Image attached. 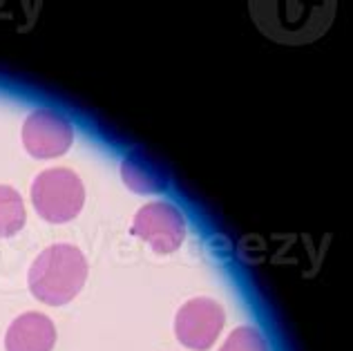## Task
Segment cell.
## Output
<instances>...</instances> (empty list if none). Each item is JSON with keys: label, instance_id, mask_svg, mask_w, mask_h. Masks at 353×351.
<instances>
[{"label": "cell", "instance_id": "cell-2", "mask_svg": "<svg viewBox=\"0 0 353 351\" xmlns=\"http://www.w3.org/2000/svg\"><path fill=\"white\" fill-rule=\"evenodd\" d=\"M32 204L45 221L65 224L77 217L85 204V188L77 172L68 168H50L34 179Z\"/></svg>", "mask_w": 353, "mask_h": 351}, {"label": "cell", "instance_id": "cell-8", "mask_svg": "<svg viewBox=\"0 0 353 351\" xmlns=\"http://www.w3.org/2000/svg\"><path fill=\"white\" fill-rule=\"evenodd\" d=\"M123 179L132 190L137 192H159L165 188V181L161 179V174L157 172V168H145L139 166L137 157L128 159L123 163Z\"/></svg>", "mask_w": 353, "mask_h": 351}, {"label": "cell", "instance_id": "cell-4", "mask_svg": "<svg viewBox=\"0 0 353 351\" xmlns=\"http://www.w3.org/2000/svg\"><path fill=\"white\" fill-rule=\"evenodd\" d=\"M132 235L150 244L154 253H172L185 239V219L172 204L154 201L137 212Z\"/></svg>", "mask_w": 353, "mask_h": 351}, {"label": "cell", "instance_id": "cell-5", "mask_svg": "<svg viewBox=\"0 0 353 351\" xmlns=\"http://www.w3.org/2000/svg\"><path fill=\"white\" fill-rule=\"evenodd\" d=\"M74 128L61 112L54 110H36L25 119L23 143L27 152L36 159H52L70 150Z\"/></svg>", "mask_w": 353, "mask_h": 351}, {"label": "cell", "instance_id": "cell-6", "mask_svg": "<svg viewBox=\"0 0 353 351\" xmlns=\"http://www.w3.org/2000/svg\"><path fill=\"white\" fill-rule=\"evenodd\" d=\"M57 345V327L43 313H23L7 329V351H52Z\"/></svg>", "mask_w": 353, "mask_h": 351}, {"label": "cell", "instance_id": "cell-7", "mask_svg": "<svg viewBox=\"0 0 353 351\" xmlns=\"http://www.w3.org/2000/svg\"><path fill=\"white\" fill-rule=\"evenodd\" d=\"M25 204L21 192L12 186H0V237H12L25 226Z\"/></svg>", "mask_w": 353, "mask_h": 351}, {"label": "cell", "instance_id": "cell-1", "mask_svg": "<svg viewBox=\"0 0 353 351\" xmlns=\"http://www.w3.org/2000/svg\"><path fill=\"white\" fill-rule=\"evenodd\" d=\"M88 280V262L77 246L54 244L36 257L30 269V291L50 307L72 302Z\"/></svg>", "mask_w": 353, "mask_h": 351}, {"label": "cell", "instance_id": "cell-9", "mask_svg": "<svg viewBox=\"0 0 353 351\" xmlns=\"http://www.w3.org/2000/svg\"><path fill=\"white\" fill-rule=\"evenodd\" d=\"M219 351H268V345L255 327H239L226 338Z\"/></svg>", "mask_w": 353, "mask_h": 351}, {"label": "cell", "instance_id": "cell-3", "mask_svg": "<svg viewBox=\"0 0 353 351\" xmlns=\"http://www.w3.org/2000/svg\"><path fill=\"white\" fill-rule=\"evenodd\" d=\"M224 309L210 298H192L176 311L174 336L192 351H206L217 343L224 329Z\"/></svg>", "mask_w": 353, "mask_h": 351}]
</instances>
